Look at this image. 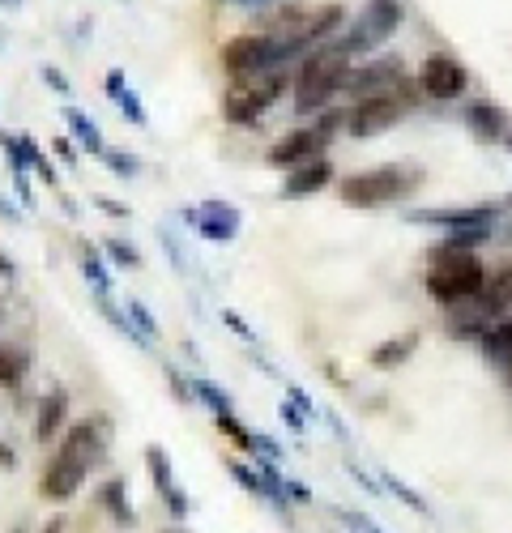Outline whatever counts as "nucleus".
Returning a JSON list of instances; mask_svg holds the SVG:
<instances>
[{
  "label": "nucleus",
  "mask_w": 512,
  "mask_h": 533,
  "mask_svg": "<svg viewBox=\"0 0 512 533\" xmlns=\"http://www.w3.org/2000/svg\"><path fill=\"white\" fill-rule=\"evenodd\" d=\"M107 452H111V423L103 414H90V418H82V423L64 427L52 461L43 465L39 495L52 499V504L73 499L77 491H82V482L107 461Z\"/></svg>",
  "instance_id": "1"
},
{
  "label": "nucleus",
  "mask_w": 512,
  "mask_h": 533,
  "mask_svg": "<svg viewBox=\"0 0 512 533\" xmlns=\"http://www.w3.org/2000/svg\"><path fill=\"white\" fill-rule=\"evenodd\" d=\"M512 320V261L487 269L483 290H474L470 299L444 308V329L457 342H478L483 333H491L495 325Z\"/></svg>",
  "instance_id": "2"
},
{
  "label": "nucleus",
  "mask_w": 512,
  "mask_h": 533,
  "mask_svg": "<svg viewBox=\"0 0 512 533\" xmlns=\"http://www.w3.org/2000/svg\"><path fill=\"white\" fill-rule=\"evenodd\" d=\"M350 56H342L333 43L316 47L312 56H303L291 73V107L295 116H320L325 107H333V99L342 94L346 86V73H350Z\"/></svg>",
  "instance_id": "3"
},
{
  "label": "nucleus",
  "mask_w": 512,
  "mask_h": 533,
  "mask_svg": "<svg viewBox=\"0 0 512 533\" xmlns=\"http://www.w3.org/2000/svg\"><path fill=\"white\" fill-rule=\"evenodd\" d=\"M427 175L410 163H384V167H372V171H355L338 180V197L346 209H389L397 201L414 197L423 188Z\"/></svg>",
  "instance_id": "4"
},
{
  "label": "nucleus",
  "mask_w": 512,
  "mask_h": 533,
  "mask_svg": "<svg viewBox=\"0 0 512 533\" xmlns=\"http://www.w3.org/2000/svg\"><path fill=\"white\" fill-rule=\"evenodd\" d=\"M487 282V265L478 261L474 252H457L448 244H436L427 256V273H423V286L427 295L444 303V308H453V303L470 299L474 290H483Z\"/></svg>",
  "instance_id": "5"
},
{
  "label": "nucleus",
  "mask_w": 512,
  "mask_h": 533,
  "mask_svg": "<svg viewBox=\"0 0 512 533\" xmlns=\"http://www.w3.org/2000/svg\"><path fill=\"white\" fill-rule=\"evenodd\" d=\"M286 90H291V69H269V73L231 77L227 90H222V120L239 124V128L261 124V116L282 99Z\"/></svg>",
  "instance_id": "6"
},
{
  "label": "nucleus",
  "mask_w": 512,
  "mask_h": 533,
  "mask_svg": "<svg viewBox=\"0 0 512 533\" xmlns=\"http://www.w3.org/2000/svg\"><path fill=\"white\" fill-rule=\"evenodd\" d=\"M342 128H346V107H325L312 124L291 128V133H282L274 145H269L265 163L278 167V171H291L299 163H312V158H325Z\"/></svg>",
  "instance_id": "7"
},
{
  "label": "nucleus",
  "mask_w": 512,
  "mask_h": 533,
  "mask_svg": "<svg viewBox=\"0 0 512 533\" xmlns=\"http://www.w3.org/2000/svg\"><path fill=\"white\" fill-rule=\"evenodd\" d=\"M406 18V9H402V0H367V5L350 18L342 30H338V39H333V47H338L342 56L350 60H363V56H376L384 43H389L397 35V26H402Z\"/></svg>",
  "instance_id": "8"
},
{
  "label": "nucleus",
  "mask_w": 512,
  "mask_h": 533,
  "mask_svg": "<svg viewBox=\"0 0 512 533\" xmlns=\"http://www.w3.org/2000/svg\"><path fill=\"white\" fill-rule=\"evenodd\" d=\"M423 103V90L414 77H406L402 86H397L393 94H380V99H363V103H350L346 107V128L342 133L359 137V141H372L380 133H389V128L406 116V111H414Z\"/></svg>",
  "instance_id": "9"
},
{
  "label": "nucleus",
  "mask_w": 512,
  "mask_h": 533,
  "mask_svg": "<svg viewBox=\"0 0 512 533\" xmlns=\"http://www.w3.org/2000/svg\"><path fill=\"white\" fill-rule=\"evenodd\" d=\"M402 82H406V64H402V56L376 52V56H363L359 64H350L342 94H346L350 103H363V99H380V94H393Z\"/></svg>",
  "instance_id": "10"
},
{
  "label": "nucleus",
  "mask_w": 512,
  "mask_h": 533,
  "mask_svg": "<svg viewBox=\"0 0 512 533\" xmlns=\"http://www.w3.org/2000/svg\"><path fill=\"white\" fill-rule=\"evenodd\" d=\"M410 226H436V231H495L500 226V209L495 205H440V209H406Z\"/></svg>",
  "instance_id": "11"
},
{
  "label": "nucleus",
  "mask_w": 512,
  "mask_h": 533,
  "mask_svg": "<svg viewBox=\"0 0 512 533\" xmlns=\"http://www.w3.org/2000/svg\"><path fill=\"white\" fill-rule=\"evenodd\" d=\"M419 90H423V99H436V103H453L461 99V94L470 90V73H466V64H461L457 56H448V52H431L423 56L419 64Z\"/></svg>",
  "instance_id": "12"
},
{
  "label": "nucleus",
  "mask_w": 512,
  "mask_h": 533,
  "mask_svg": "<svg viewBox=\"0 0 512 533\" xmlns=\"http://www.w3.org/2000/svg\"><path fill=\"white\" fill-rule=\"evenodd\" d=\"M269 69H278V56L265 30H244V35L222 43V73L227 77H248V73H269Z\"/></svg>",
  "instance_id": "13"
},
{
  "label": "nucleus",
  "mask_w": 512,
  "mask_h": 533,
  "mask_svg": "<svg viewBox=\"0 0 512 533\" xmlns=\"http://www.w3.org/2000/svg\"><path fill=\"white\" fill-rule=\"evenodd\" d=\"M180 218H184L201 239H210V244H231V239L239 235V226H244L239 209L227 205V201H205V205H197V209H184Z\"/></svg>",
  "instance_id": "14"
},
{
  "label": "nucleus",
  "mask_w": 512,
  "mask_h": 533,
  "mask_svg": "<svg viewBox=\"0 0 512 533\" xmlns=\"http://www.w3.org/2000/svg\"><path fill=\"white\" fill-rule=\"evenodd\" d=\"M461 120H466L474 141H483V145H504L508 128H512V116L495 103H466L461 107Z\"/></svg>",
  "instance_id": "15"
},
{
  "label": "nucleus",
  "mask_w": 512,
  "mask_h": 533,
  "mask_svg": "<svg viewBox=\"0 0 512 533\" xmlns=\"http://www.w3.org/2000/svg\"><path fill=\"white\" fill-rule=\"evenodd\" d=\"M146 470H150V482H154V491L163 495V504L175 512V516H188V495L175 487V470H171V457H167V448H158L150 444L146 448Z\"/></svg>",
  "instance_id": "16"
},
{
  "label": "nucleus",
  "mask_w": 512,
  "mask_h": 533,
  "mask_svg": "<svg viewBox=\"0 0 512 533\" xmlns=\"http://www.w3.org/2000/svg\"><path fill=\"white\" fill-rule=\"evenodd\" d=\"M64 418H69V389H64V384H52V389L39 397V410H35V440L39 444L60 440Z\"/></svg>",
  "instance_id": "17"
},
{
  "label": "nucleus",
  "mask_w": 512,
  "mask_h": 533,
  "mask_svg": "<svg viewBox=\"0 0 512 533\" xmlns=\"http://www.w3.org/2000/svg\"><path fill=\"white\" fill-rule=\"evenodd\" d=\"M333 184V163L325 158H312V163H299L286 171L282 180V197H312V192H325Z\"/></svg>",
  "instance_id": "18"
},
{
  "label": "nucleus",
  "mask_w": 512,
  "mask_h": 533,
  "mask_svg": "<svg viewBox=\"0 0 512 533\" xmlns=\"http://www.w3.org/2000/svg\"><path fill=\"white\" fill-rule=\"evenodd\" d=\"M419 329H410V333H397V337H384L380 346H372V354H367V363H372L376 371H397V367H406L414 359V350H419Z\"/></svg>",
  "instance_id": "19"
},
{
  "label": "nucleus",
  "mask_w": 512,
  "mask_h": 533,
  "mask_svg": "<svg viewBox=\"0 0 512 533\" xmlns=\"http://www.w3.org/2000/svg\"><path fill=\"white\" fill-rule=\"evenodd\" d=\"M103 86H107V99L120 107V116L128 120V124H137V128H146L150 124V116H146V107H141V99H137V90L128 86V77H124V69H107V77H103Z\"/></svg>",
  "instance_id": "20"
},
{
  "label": "nucleus",
  "mask_w": 512,
  "mask_h": 533,
  "mask_svg": "<svg viewBox=\"0 0 512 533\" xmlns=\"http://www.w3.org/2000/svg\"><path fill=\"white\" fill-rule=\"evenodd\" d=\"M30 376V346L26 342H5L0 346V384L9 393H18Z\"/></svg>",
  "instance_id": "21"
},
{
  "label": "nucleus",
  "mask_w": 512,
  "mask_h": 533,
  "mask_svg": "<svg viewBox=\"0 0 512 533\" xmlns=\"http://www.w3.org/2000/svg\"><path fill=\"white\" fill-rule=\"evenodd\" d=\"M64 124L73 128V141L82 145L86 154H94V158H103V150H107V141H103V128H99V120L94 116H86L82 107H64Z\"/></svg>",
  "instance_id": "22"
},
{
  "label": "nucleus",
  "mask_w": 512,
  "mask_h": 533,
  "mask_svg": "<svg viewBox=\"0 0 512 533\" xmlns=\"http://www.w3.org/2000/svg\"><path fill=\"white\" fill-rule=\"evenodd\" d=\"M99 504L107 508V516H111L116 525H124V529L137 525V512H133V504H128L124 478H107V482H103V487H99Z\"/></svg>",
  "instance_id": "23"
},
{
  "label": "nucleus",
  "mask_w": 512,
  "mask_h": 533,
  "mask_svg": "<svg viewBox=\"0 0 512 533\" xmlns=\"http://www.w3.org/2000/svg\"><path fill=\"white\" fill-rule=\"evenodd\" d=\"M77 256H82V278L90 282L94 295H111V273L103 265V256L94 244H86V239H77Z\"/></svg>",
  "instance_id": "24"
},
{
  "label": "nucleus",
  "mask_w": 512,
  "mask_h": 533,
  "mask_svg": "<svg viewBox=\"0 0 512 533\" xmlns=\"http://www.w3.org/2000/svg\"><path fill=\"white\" fill-rule=\"evenodd\" d=\"M94 299H99V312H103V320H107L111 329H116L120 337H128V342H133V346L150 350V342L137 333V325H133V320H128V312H120V308H116V299H111V295H94Z\"/></svg>",
  "instance_id": "25"
},
{
  "label": "nucleus",
  "mask_w": 512,
  "mask_h": 533,
  "mask_svg": "<svg viewBox=\"0 0 512 533\" xmlns=\"http://www.w3.org/2000/svg\"><path fill=\"white\" fill-rule=\"evenodd\" d=\"M18 137H22V150H26V163H30V171H35L47 188H60V171H56V163H52V158H47V154L39 150V145H35V137H30V133H18Z\"/></svg>",
  "instance_id": "26"
},
{
  "label": "nucleus",
  "mask_w": 512,
  "mask_h": 533,
  "mask_svg": "<svg viewBox=\"0 0 512 533\" xmlns=\"http://www.w3.org/2000/svg\"><path fill=\"white\" fill-rule=\"evenodd\" d=\"M218 418V431H222V440H231L239 452H248V457H256V431H248L244 423L235 418V410L231 414H214Z\"/></svg>",
  "instance_id": "27"
},
{
  "label": "nucleus",
  "mask_w": 512,
  "mask_h": 533,
  "mask_svg": "<svg viewBox=\"0 0 512 533\" xmlns=\"http://www.w3.org/2000/svg\"><path fill=\"white\" fill-rule=\"evenodd\" d=\"M103 252H107V261L111 265H120V269H141V252L128 244L124 235H111L107 244H103Z\"/></svg>",
  "instance_id": "28"
},
{
  "label": "nucleus",
  "mask_w": 512,
  "mask_h": 533,
  "mask_svg": "<svg viewBox=\"0 0 512 533\" xmlns=\"http://www.w3.org/2000/svg\"><path fill=\"white\" fill-rule=\"evenodd\" d=\"M192 393H197V401H205L214 414H231V393L218 389L214 380H192Z\"/></svg>",
  "instance_id": "29"
},
{
  "label": "nucleus",
  "mask_w": 512,
  "mask_h": 533,
  "mask_svg": "<svg viewBox=\"0 0 512 533\" xmlns=\"http://www.w3.org/2000/svg\"><path fill=\"white\" fill-rule=\"evenodd\" d=\"M124 312H128V320L137 325V333L146 337V342H158V320H154V312L146 308L141 299H124Z\"/></svg>",
  "instance_id": "30"
},
{
  "label": "nucleus",
  "mask_w": 512,
  "mask_h": 533,
  "mask_svg": "<svg viewBox=\"0 0 512 533\" xmlns=\"http://www.w3.org/2000/svg\"><path fill=\"white\" fill-rule=\"evenodd\" d=\"M103 163L111 167V175H120V180H137V171H141V163H137V154H128V150H103Z\"/></svg>",
  "instance_id": "31"
},
{
  "label": "nucleus",
  "mask_w": 512,
  "mask_h": 533,
  "mask_svg": "<svg viewBox=\"0 0 512 533\" xmlns=\"http://www.w3.org/2000/svg\"><path fill=\"white\" fill-rule=\"evenodd\" d=\"M380 487H384V491H389V495H397V499H402V504H406L410 512H427V499H423L419 491H410V487H406V482H402V478H393V474H384V478H380Z\"/></svg>",
  "instance_id": "32"
},
{
  "label": "nucleus",
  "mask_w": 512,
  "mask_h": 533,
  "mask_svg": "<svg viewBox=\"0 0 512 533\" xmlns=\"http://www.w3.org/2000/svg\"><path fill=\"white\" fill-rule=\"evenodd\" d=\"M39 77H43V82H47V86H52L56 94H64V99H69V94H73V86H69V77H64V73L56 69V64H39Z\"/></svg>",
  "instance_id": "33"
},
{
  "label": "nucleus",
  "mask_w": 512,
  "mask_h": 533,
  "mask_svg": "<svg viewBox=\"0 0 512 533\" xmlns=\"http://www.w3.org/2000/svg\"><path fill=\"white\" fill-rule=\"evenodd\" d=\"M286 401H295V410H299L303 418H312V414H320V406H316V401H312L308 393H303V389H299V384H286Z\"/></svg>",
  "instance_id": "34"
},
{
  "label": "nucleus",
  "mask_w": 512,
  "mask_h": 533,
  "mask_svg": "<svg viewBox=\"0 0 512 533\" xmlns=\"http://www.w3.org/2000/svg\"><path fill=\"white\" fill-rule=\"evenodd\" d=\"M338 516H342V521H346L350 529H355V533H384V529L372 521V516H363V512H346V508H342Z\"/></svg>",
  "instance_id": "35"
},
{
  "label": "nucleus",
  "mask_w": 512,
  "mask_h": 533,
  "mask_svg": "<svg viewBox=\"0 0 512 533\" xmlns=\"http://www.w3.org/2000/svg\"><path fill=\"white\" fill-rule=\"evenodd\" d=\"M282 423H286V427H291L295 435H303V427H308V423H303V414H299V410L291 406V401H286V406H282Z\"/></svg>",
  "instance_id": "36"
},
{
  "label": "nucleus",
  "mask_w": 512,
  "mask_h": 533,
  "mask_svg": "<svg viewBox=\"0 0 512 533\" xmlns=\"http://www.w3.org/2000/svg\"><path fill=\"white\" fill-rule=\"evenodd\" d=\"M222 325H231L239 337H244V342H256V333H252V329H248V325H244V320H239L235 312H222Z\"/></svg>",
  "instance_id": "37"
},
{
  "label": "nucleus",
  "mask_w": 512,
  "mask_h": 533,
  "mask_svg": "<svg viewBox=\"0 0 512 533\" xmlns=\"http://www.w3.org/2000/svg\"><path fill=\"white\" fill-rule=\"evenodd\" d=\"M94 201H99L103 214H111V218H128V205H116L111 197H94Z\"/></svg>",
  "instance_id": "38"
},
{
  "label": "nucleus",
  "mask_w": 512,
  "mask_h": 533,
  "mask_svg": "<svg viewBox=\"0 0 512 533\" xmlns=\"http://www.w3.org/2000/svg\"><path fill=\"white\" fill-rule=\"evenodd\" d=\"M52 150H56V154H60V158H64V163H69V167L77 163V154H73V145H69V141H64V137H56V141H52Z\"/></svg>",
  "instance_id": "39"
},
{
  "label": "nucleus",
  "mask_w": 512,
  "mask_h": 533,
  "mask_svg": "<svg viewBox=\"0 0 512 533\" xmlns=\"http://www.w3.org/2000/svg\"><path fill=\"white\" fill-rule=\"evenodd\" d=\"M495 371H500V380H504V389H512V350L504 354L500 363H495Z\"/></svg>",
  "instance_id": "40"
},
{
  "label": "nucleus",
  "mask_w": 512,
  "mask_h": 533,
  "mask_svg": "<svg viewBox=\"0 0 512 533\" xmlns=\"http://www.w3.org/2000/svg\"><path fill=\"white\" fill-rule=\"evenodd\" d=\"M0 470H18V452L9 444H0Z\"/></svg>",
  "instance_id": "41"
},
{
  "label": "nucleus",
  "mask_w": 512,
  "mask_h": 533,
  "mask_svg": "<svg viewBox=\"0 0 512 533\" xmlns=\"http://www.w3.org/2000/svg\"><path fill=\"white\" fill-rule=\"evenodd\" d=\"M231 5H244V9H265V5H274V0H231Z\"/></svg>",
  "instance_id": "42"
},
{
  "label": "nucleus",
  "mask_w": 512,
  "mask_h": 533,
  "mask_svg": "<svg viewBox=\"0 0 512 533\" xmlns=\"http://www.w3.org/2000/svg\"><path fill=\"white\" fill-rule=\"evenodd\" d=\"M22 5V0H0V9H18Z\"/></svg>",
  "instance_id": "43"
},
{
  "label": "nucleus",
  "mask_w": 512,
  "mask_h": 533,
  "mask_svg": "<svg viewBox=\"0 0 512 533\" xmlns=\"http://www.w3.org/2000/svg\"><path fill=\"white\" fill-rule=\"evenodd\" d=\"M508 239H512V197H508Z\"/></svg>",
  "instance_id": "44"
},
{
  "label": "nucleus",
  "mask_w": 512,
  "mask_h": 533,
  "mask_svg": "<svg viewBox=\"0 0 512 533\" xmlns=\"http://www.w3.org/2000/svg\"><path fill=\"white\" fill-rule=\"evenodd\" d=\"M504 150L512 154V128H508V137H504Z\"/></svg>",
  "instance_id": "45"
},
{
  "label": "nucleus",
  "mask_w": 512,
  "mask_h": 533,
  "mask_svg": "<svg viewBox=\"0 0 512 533\" xmlns=\"http://www.w3.org/2000/svg\"><path fill=\"white\" fill-rule=\"evenodd\" d=\"M9 533H30V529H26V525H13V529H9Z\"/></svg>",
  "instance_id": "46"
}]
</instances>
